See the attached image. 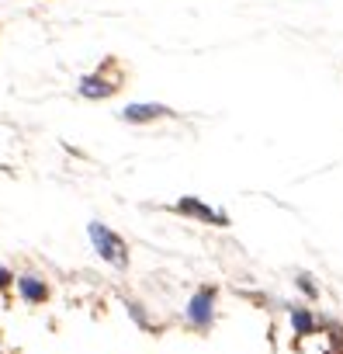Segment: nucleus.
Returning a JSON list of instances; mask_svg holds the SVG:
<instances>
[{
	"instance_id": "f257e3e1",
	"label": "nucleus",
	"mask_w": 343,
	"mask_h": 354,
	"mask_svg": "<svg viewBox=\"0 0 343 354\" xmlns=\"http://www.w3.org/2000/svg\"><path fill=\"white\" fill-rule=\"evenodd\" d=\"M87 240H90V250L97 254V261H104L111 271H128L132 264V250L125 243V236L118 230H111L108 223H87Z\"/></svg>"
},
{
	"instance_id": "f03ea898",
	"label": "nucleus",
	"mask_w": 343,
	"mask_h": 354,
	"mask_svg": "<svg viewBox=\"0 0 343 354\" xmlns=\"http://www.w3.org/2000/svg\"><path fill=\"white\" fill-rule=\"evenodd\" d=\"M121 87H125V70H121V63L115 56H108L97 70H90V73L80 77V87L77 91H80L84 101H108Z\"/></svg>"
},
{
	"instance_id": "7ed1b4c3",
	"label": "nucleus",
	"mask_w": 343,
	"mask_h": 354,
	"mask_svg": "<svg viewBox=\"0 0 343 354\" xmlns=\"http://www.w3.org/2000/svg\"><path fill=\"white\" fill-rule=\"evenodd\" d=\"M219 319V288L215 285H202L191 292L188 306H184V323L198 333H208Z\"/></svg>"
},
{
	"instance_id": "20e7f679",
	"label": "nucleus",
	"mask_w": 343,
	"mask_h": 354,
	"mask_svg": "<svg viewBox=\"0 0 343 354\" xmlns=\"http://www.w3.org/2000/svg\"><path fill=\"white\" fill-rule=\"evenodd\" d=\"M174 212H177V216H184V219H191V223L215 226V230H226V226H233L229 212H222V209H215V205L202 202L198 195H181V198L174 202Z\"/></svg>"
},
{
	"instance_id": "39448f33",
	"label": "nucleus",
	"mask_w": 343,
	"mask_h": 354,
	"mask_svg": "<svg viewBox=\"0 0 343 354\" xmlns=\"http://www.w3.org/2000/svg\"><path fill=\"white\" fill-rule=\"evenodd\" d=\"M14 292H18V299L25 302V306H46L49 299H52V285L39 274V271H21V274H14V285H11Z\"/></svg>"
},
{
	"instance_id": "423d86ee",
	"label": "nucleus",
	"mask_w": 343,
	"mask_h": 354,
	"mask_svg": "<svg viewBox=\"0 0 343 354\" xmlns=\"http://www.w3.org/2000/svg\"><path fill=\"white\" fill-rule=\"evenodd\" d=\"M177 111L174 108H166L159 101H132L118 111V118L125 125H153V122H163V118H174Z\"/></svg>"
},
{
	"instance_id": "0eeeda50",
	"label": "nucleus",
	"mask_w": 343,
	"mask_h": 354,
	"mask_svg": "<svg viewBox=\"0 0 343 354\" xmlns=\"http://www.w3.org/2000/svg\"><path fill=\"white\" fill-rule=\"evenodd\" d=\"M288 323H291V333L295 337H312L319 333V319L308 306H288Z\"/></svg>"
},
{
	"instance_id": "6e6552de",
	"label": "nucleus",
	"mask_w": 343,
	"mask_h": 354,
	"mask_svg": "<svg viewBox=\"0 0 343 354\" xmlns=\"http://www.w3.org/2000/svg\"><path fill=\"white\" fill-rule=\"evenodd\" d=\"M125 313H128V319L142 330V333H156V323L149 319V313H146V306L142 302H135V299H125Z\"/></svg>"
},
{
	"instance_id": "1a4fd4ad",
	"label": "nucleus",
	"mask_w": 343,
	"mask_h": 354,
	"mask_svg": "<svg viewBox=\"0 0 343 354\" xmlns=\"http://www.w3.org/2000/svg\"><path fill=\"white\" fill-rule=\"evenodd\" d=\"M295 285H298V292H302L305 299H319V285H315L308 274H298V278H295Z\"/></svg>"
},
{
	"instance_id": "9d476101",
	"label": "nucleus",
	"mask_w": 343,
	"mask_h": 354,
	"mask_svg": "<svg viewBox=\"0 0 343 354\" xmlns=\"http://www.w3.org/2000/svg\"><path fill=\"white\" fill-rule=\"evenodd\" d=\"M14 285V271H8L4 264H0V292H8Z\"/></svg>"
}]
</instances>
